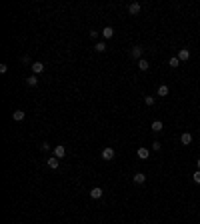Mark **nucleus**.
Masks as SVG:
<instances>
[{
  "label": "nucleus",
  "mask_w": 200,
  "mask_h": 224,
  "mask_svg": "<svg viewBox=\"0 0 200 224\" xmlns=\"http://www.w3.org/2000/svg\"><path fill=\"white\" fill-rule=\"evenodd\" d=\"M144 102H146V106H152V104H154V96H146V98H144Z\"/></svg>",
  "instance_id": "20"
},
{
  "label": "nucleus",
  "mask_w": 200,
  "mask_h": 224,
  "mask_svg": "<svg viewBox=\"0 0 200 224\" xmlns=\"http://www.w3.org/2000/svg\"><path fill=\"white\" fill-rule=\"evenodd\" d=\"M24 116H26V114H24V110H14V112H12V118H14L16 122H22Z\"/></svg>",
  "instance_id": "6"
},
{
  "label": "nucleus",
  "mask_w": 200,
  "mask_h": 224,
  "mask_svg": "<svg viewBox=\"0 0 200 224\" xmlns=\"http://www.w3.org/2000/svg\"><path fill=\"white\" fill-rule=\"evenodd\" d=\"M178 58H180V62L188 60V58H190V50H188V48H182L180 52H178Z\"/></svg>",
  "instance_id": "9"
},
{
  "label": "nucleus",
  "mask_w": 200,
  "mask_h": 224,
  "mask_svg": "<svg viewBox=\"0 0 200 224\" xmlns=\"http://www.w3.org/2000/svg\"><path fill=\"white\" fill-rule=\"evenodd\" d=\"M32 72H34V74L44 72V64H42V62H34V64H32Z\"/></svg>",
  "instance_id": "10"
},
{
  "label": "nucleus",
  "mask_w": 200,
  "mask_h": 224,
  "mask_svg": "<svg viewBox=\"0 0 200 224\" xmlns=\"http://www.w3.org/2000/svg\"><path fill=\"white\" fill-rule=\"evenodd\" d=\"M142 224H146V222H142Z\"/></svg>",
  "instance_id": "25"
},
{
  "label": "nucleus",
  "mask_w": 200,
  "mask_h": 224,
  "mask_svg": "<svg viewBox=\"0 0 200 224\" xmlns=\"http://www.w3.org/2000/svg\"><path fill=\"white\" fill-rule=\"evenodd\" d=\"M6 70H8V66H6V64H0V72H2V74H4Z\"/></svg>",
  "instance_id": "23"
},
{
  "label": "nucleus",
  "mask_w": 200,
  "mask_h": 224,
  "mask_svg": "<svg viewBox=\"0 0 200 224\" xmlns=\"http://www.w3.org/2000/svg\"><path fill=\"white\" fill-rule=\"evenodd\" d=\"M152 150H156V152H158V150H160V142H154L152 144Z\"/></svg>",
  "instance_id": "22"
},
{
  "label": "nucleus",
  "mask_w": 200,
  "mask_h": 224,
  "mask_svg": "<svg viewBox=\"0 0 200 224\" xmlns=\"http://www.w3.org/2000/svg\"><path fill=\"white\" fill-rule=\"evenodd\" d=\"M168 92H170V88H168L166 84H162L160 88H158V96H168Z\"/></svg>",
  "instance_id": "15"
},
{
  "label": "nucleus",
  "mask_w": 200,
  "mask_h": 224,
  "mask_svg": "<svg viewBox=\"0 0 200 224\" xmlns=\"http://www.w3.org/2000/svg\"><path fill=\"white\" fill-rule=\"evenodd\" d=\"M180 142L188 146V144L192 142V134H190V132H184V134H182V136H180Z\"/></svg>",
  "instance_id": "11"
},
{
  "label": "nucleus",
  "mask_w": 200,
  "mask_h": 224,
  "mask_svg": "<svg viewBox=\"0 0 200 224\" xmlns=\"http://www.w3.org/2000/svg\"><path fill=\"white\" fill-rule=\"evenodd\" d=\"M48 166H50V168H54V170H56V168L60 166V158H56V156L48 158Z\"/></svg>",
  "instance_id": "7"
},
{
  "label": "nucleus",
  "mask_w": 200,
  "mask_h": 224,
  "mask_svg": "<svg viewBox=\"0 0 200 224\" xmlns=\"http://www.w3.org/2000/svg\"><path fill=\"white\" fill-rule=\"evenodd\" d=\"M26 82H28V86H36V84H38V76L32 74V76H28V80H26Z\"/></svg>",
  "instance_id": "17"
},
{
  "label": "nucleus",
  "mask_w": 200,
  "mask_h": 224,
  "mask_svg": "<svg viewBox=\"0 0 200 224\" xmlns=\"http://www.w3.org/2000/svg\"><path fill=\"white\" fill-rule=\"evenodd\" d=\"M192 176H194V182H196V184H200V170H198V172H194Z\"/></svg>",
  "instance_id": "21"
},
{
  "label": "nucleus",
  "mask_w": 200,
  "mask_h": 224,
  "mask_svg": "<svg viewBox=\"0 0 200 224\" xmlns=\"http://www.w3.org/2000/svg\"><path fill=\"white\" fill-rule=\"evenodd\" d=\"M136 154H138V158H148L150 156V150H148V148H138Z\"/></svg>",
  "instance_id": "13"
},
{
  "label": "nucleus",
  "mask_w": 200,
  "mask_h": 224,
  "mask_svg": "<svg viewBox=\"0 0 200 224\" xmlns=\"http://www.w3.org/2000/svg\"><path fill=\"white\" fill-rule=\"evenodd\" d=\"M54 156H56V158H60V160H62V158L66 156V148L62 146V144H58V146H54Z\"/></svg>",
  "instance_id": "3"
},
{
  "label": "nucleus",
  "mask_w": 200,
  "mask_h": 224,
  "mask_svg": "<svg viewBox=\"0 0 200 224\" xmlns=\"http://www.w3.org/2000/svg\"><path fill=\"white\" fill-rule=\"evenodd\" d=\"M128 12L130 14H138L140 12V2H132V4L128 6Z\"/></svg>",
  "instance_id": "8"
},
{
  "label": "nucleus",
  "mask_w": 200,
  "mask_h": 224,
  "mask_svg": "<svg viewBox=\"0 0 200 224\" xmlns=\"http://www.w3.org/2000/svg\"><path fill=\"white\" fill-rule=\"evenodd\" d=\"M142 52H144V48H142V46H134L132 50H130V56L136 58V60H142Z\"/></svg>",
  "instance_id": "1"
},
{
  "label": "nucleus",
  "mask_w": 200,
  "mask_h": 224,
  "mask_svg": "<svg viewBox=\"0 0 200 224\" xmlns=\"http://www.w3.org/2000/svg\"><path fill=\"white\" fill-rule=\"evenodd\" d=\"M112 36H114V28H112V26H106V28H102V38H104V40H110Z\"/></svg>",
  "instance_id": "4"
},
{
  "label": "nucleus",
  "mask_w": 200,
  "mask_h": 224,
  "mask_svg": "<svg viewBox=\"0 0 200 224\" xmlns=\"http://www.w3.org/2000/svg\"><path fill=\"white\" fill-rule=\"evenodd\" d=\"M162 128H164V124H162V120H154V122H152V130H154V132H160Z\"/></svg>",
  "instance_id": "14"
},
{
  "label": "nucleus",
  "mask_w": 200,
  "mask_h": 224,
  "mask_svg": "<svg viewBox=\"0 0 200 224\" xmlns=\"http://www.w3.org/2000/svg\"><path fill=\"white\" fill-rule=\"evenodd\" d=\"M138 68H140V70H148V68H150V62L142 58V60H138Z\"/></svg>",
  "instance_id": "16"
},
{
  "label": "nucleus",
  "mask_w": 200,
  "mask_h": 224,
  "mask_svg": "<svg viewBox=\"0 0 200 224\" xmlns=\"http://www.w3.org/2000/svg\"><path fill=\"white\" fill-rule=\"evenodd\" d=\"M170 66H172V68L180 66V58H178V56H172V58H170Z\"/></svg>",
  "instance_id": "18"
},
{
  "label": "nucleus",
  "mask_w": 200,
  "mask_h": 224,
  "mask_svg": "<svg viewBox=\"0 0 200 224\" xmlns=\"http://www.w3.org/2000/svg\"><path fill=\"white\" fill-rule=\"evenodd\" d=\"M132 180L136 182V184H144V182H146V176H144L142 172H138V174H134V176H132Z\"/></svg>",
  "instance_id": "12"
},
{
  "label": "nucleus",
  "mask_w": 200,
  "mask_h": 224,
  "mask_svg": "<svg viewBox=\"0 0 200 224\" xmlns=\"http://www.w3.org/2000/svg\"><path fill=\"white\" fill-rule=\"evenodd\" d=\"M198 170H200V158H198Z\"/></svg>",
  "instance_id": "24"
},
{
  "label": "nucleus",
  "mask_w": 200,
  "mask_h": 224,
  "mask_svg": "<svg viewBox=\"0 0 200 224\" xmlns=\"http://www.w3.org/2000/svg\"><path fill=\"white\" fill-rule=\"evenodd\" d=\"M94 50H96V52H104V50H106V44H104V42H98V44L94 46Z\"/></svg>",
  "instance_id": "19"
},
{
  "label": "nucleus",
  "mask_w": 200,
  "mask_h": 224,
  "mask_svg": "<svg viewBox=\"0 0 200 224\" xmlns=\"http://www.w3.org/2000/svg\"><path fill=\"white\" fill-rule=\"evenodd\" d=\"M102 194H104V190H102V188H100V186H94V188H92L90 190V198H102Z\"/></svg>",
  "instance_id": "5"
},
{
  "label": "nucleus",
  "mask_w": 200,
  "mask_h": 224,
  "mask_svg": "<svg viewBox=\"0 0 200 224\" xmlns=\"http://www.w3.org/2000/svg\"><path fill=\"white\" fill-rule=\"evenodd\" d=\"M114 148H104V150H102V160H112V158H114Z\"/></svg>",
  "instance_id": "2"
}]
</instances>
